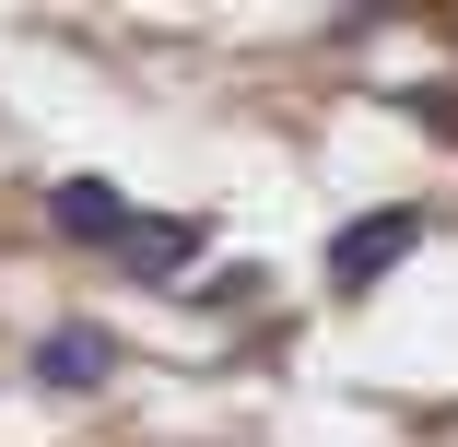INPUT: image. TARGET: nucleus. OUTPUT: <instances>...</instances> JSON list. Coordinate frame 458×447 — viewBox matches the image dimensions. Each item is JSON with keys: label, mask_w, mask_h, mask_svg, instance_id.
Returning a JSON list of instances; mask_svg holds the SVG:
<instances>
[{"label": "nucleus", "mask_w": 458, "mask_h": 447, "mask_svg": "<svg viewBox=\"0 0 458 447\" xmlns=\"http://www.w3.org/2000/svg\"><path fill=\"white\" fill-rule=\"evenodd\" d=\"M24 365H36V389H59V400H95V389L118 377V330H106V318H47Z\"/></svg>", "instance_id": "nucleus-2"}, {"label": "nucleus", "mask_w": 458, "mask_h": 447, "mask_svg": "<svg viewBox=\"0 0 458 447\" xmlns=\"http://www.w3.org/2000/svg\"><path fill=\"white\" fill-rule=\"evenodd\" d=\"M259 259H235V271H200V283H176V295H200V306H259Z\"/></svg>", "instance_id": "nucleus-5"}, {"label": "nucleus", "mask_w": 458, "mask_h": 447, "mask_svg": "<svg viewBox=\"0 0 458 447\" xmlns=\"http://www.w3.org/2000/svg\"><path fill=\"white\" fill-rule=\"evenodd\" d=\"M200 247H212V224L200 212H141L106 259H118V271L130 283H153V295H176V271H200Z\"/></svg>", "instance_id": "nucleus-3"}, {"label": "nucleus", "mask_w": 458, "mask_h": 447, "mask_svg": "<svg viewBox=\"0 0 458 447\" xmlns=\"http://www.w3.org/2000/svg\"><path fill=\"white\" fill-rule=\"evenodd\" d=\"M435 236V212L423 201H388V212H352L341 236H329V295H377L388 271H400V259Z\"/></svg>", "instance_id": "nucleus-1"}, {"label": "nucleus", "mask_w": 458, "mask_h": 447, "mask_svg": "<svg viewBox=\"0 0 458 447\" xmlns=\"http://www.w3.org/2000/svg\"><path fill=\"white\" fill-rule=\"evenodd\" d=\"M141 224V201L118 189V176H59L47 189V236H71V247H118Z\"/></svg>", "instance_id": "nucleus-4"}]
</instances>
